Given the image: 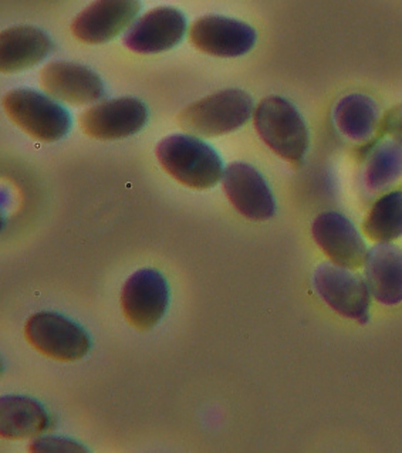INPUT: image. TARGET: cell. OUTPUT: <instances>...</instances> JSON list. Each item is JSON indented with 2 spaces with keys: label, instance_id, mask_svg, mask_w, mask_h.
I'll return each instance as SVG.
<instances>
[{
  "label": "cell",
  "instance_id": "obj_1",
  "mask_svg": "<svg viewBox=\"0 0 402 453\" xmlns=\"http://www.w3.org/2000/svg\"><path fill=\"white\" fill-rule=\"evenodd\" d=\"M155 154L169 177L197 191L215 187L225 173L218 152L192 135H169L159 141Z\"/></svg>",
  "mask_w": 402,
  "mask_h": 453
},
{
  "label": "cell",
  "instance_id": "obj_2",
  "mask_svg": "<svg viewBox=\"0 0 402 453\" xmlns=\"http://www.w3.org/2000/svg\"><path fill=\"white\" fill-rule=\"evenodd\" d=\"M255 128L267 147L291 165H302L309 150V131L295 105L286 98H265L256 108Z\"/></svg>",
  "mask_w": 402,
  "mask_h": 453
},
{
  "label": "cell",
  "instance_id": "obj_3",
  "mask_svg": "<svg viewBox=\"0 0 402 453\" xmlns=\"http://www.w3.org/2000/svg\"><path fill=\"white\" fill-rule=\"evenodd\" d=\"M253 100L242 90H223L195 101L178 114L183 130L201 137H220L234 133L248 123Z\"/></svg>",
  "mask_w": 402,
  "mask_h": 453
},
{
  "label": "cell",
  "instance_id": "obj_4",
  "mask_svg": "<svg viewBox=\"0 0 402 453\" xmlns=\"http://www.w3.org/2000/svg\"><path fill=\"white\" fill-rule=\"evenodd\" d=\"M4 112L12 123L33 140L56 142L65 138L72 127L67 110L44 94L27 88H18L4 94Z\"/></svg>",
  "mask_w": 402,
  "mask_h": 453
},
{
  "label": "cell",
  "instance_id": "obj_5",
  "mask_svg": "<svg viewBox=\"0 0 402 453\" xmlns=\"http://www.w3.org/2000/svg\"><path fill=\"white\" fill-rule=\"evenodd\" d=\"M25 337L42 356L58 361H79L90 351V337L79 324L51 311L33 314L25 326Z\"/></svg>",
  "mask_w": 402,
  "mask_h": 453
},
{
  "label": "cell",
  "instance_id": "obj_6",
  "mask_svg": "<svg viewBox=\"0 0 402 453\" xmlns=\"http://www.w3.org/2000/svg\"><path fill=\"white\" fill-rule=\"evenodd\" d=\"M168 304V283L158 270H138L124 283L122 314L127 323L141 333L152 330L162 320Z\"/></svg>",
  "mask_w": 402,
  "mask_h": 453
},
{
  "label": "cell",
  "instance_id": "obj_7",
  "mask_svg": "<svg viewBox=\"0 0 402 453\" xmlns=\"http://www.w3.org/2000/svg\"><path fill=\"white\" fill-rule=\"evenodd\" d=\"M314 288L324 302L345 319L366 324L370 320L371 292L363 277L349 269L324 263L313 277Z\"/></svg>",
  "mask_w": 402,
  "mask_h": 453
},
{
  "label": "cell",
  "instance_id": "obj_8",
  "mask_svg": "<svg viewBox=\"0 0 402 453\" xmlns=\"http://www.w3.org/2000/svg\"><path fill=\"white\" fill-rule=\"evenodd\" d=\"M148 110L137 98L121 97L87 108L80 128L94 140L115 141L140 133L147 124Z\"/></svg>",
  "mask_w": 402,
  "mask_h": 453
},
{
  "label": "cell",
  "instance_id": "obj_9",
  "mask_svg": "<svg viewBox=\"0 0 402 453\" xmlns=\"http://www.w3.org/2000/svg\"><path fill=\"white\" fill-rule=\"evenodd\" d=\"M256 32L251 26L225 16L209 15L190 26L192 46L213 58H239L255 46Z\"/></svg>",
  "mask_w": 402,
  "mask_h": 453
},
{
  "label": "cell",
  "instance_id": "obj_10",
  "mask_svg": "<svg viewBox=\"0 0 402 453\" xmlns=\"http://www.w3.org/2000/svg\"><path fill=\"white\" fill-rule=\"evenodd\" d=\"M222 184L230 203L246 219L262 222L276 213V201L269 185L249 164H230L223 173Z\"/></svg>",
  "mask_w": 402,
  "mask_h": 453
},
{
  "label": "cell",
  "instance_id": "obj_11",
  "mask_svg": "<svg viewBox=\"0 0 402 453\" xmlns=\"http://www.w3.org/2000/svg\"><path fill=\"white\" fill-rule=\"evenodd\" d=\"M313 238L336 266L359 269L366 265V242L352 220L337 212L317 216L312 226Z\"/></svg>",
  "mask_w": 402,
  "mask_h": 453
},
{
  "label": "cell",
  "instance_id": "obj_12",
  "mask_svg": "<svg viewBox=\"0 0 402 453\" xmlns=\"http://www.w3.org/2000/svg\"><path fill=\"white\" fill-rule=\"evenodd\" d=\"M140 9V0H96L73 20V36L87 44L107 43L134 22Z\"/></svg>",
  "mask_w": 402,
  "mask_h": 453
},
{
  "label": "cell",
  "instance_id": "obj_13",
  "mask_svg": "<svg viewBox=\"0 0 402 453\" xmlns=\"http://www.w3.org/2000/svg\"><path fill=\"white\" fill-rule=\"evenodd\" d=\"M187 32V20L174 8H157L148 12L129 27L122 43L138 54H155L171 50Z\"/></svg>",
  "mask_w": 402,
  "mask_h": 453
},
{
  "label": "cell",
  "instance_id": "obj_14",
  "mask_svg": "<svg viewBox=\"0 0 402 453\" xmlns=\"http://www.w3.org/2000/svg\"><path fill=\"white\" fill-rule=\"evenodd\" d=\"M40 87L51 97L69 104L87 105L104 98V83L86 65L53 62L40 73Z\"/></svg>",
  "mask_w": 402,
  "mask_h": 453
},
{
  "label": "cell",
  "instance_id": "obj_15",
  "mask_svg": "<svg viewBox=\"0 0 402 453\" xmlns=\"http://www.w3.org/2000/svg\"><path fill=\"white\" fill-rule=\"evenodd\" d=\"M53 50V42L43 30L15 26L0 35V70L4 74L32 69Z\"/></svg>",
  "mask_w": 402,
  "mask_h": 453
},
{
  "label": "cell",
  "instance_id": "obj_16",
  "mask_svg": "<svg viewBox=\"0 0 402 453\" xmlns=\"http://www.w3.org/2000/svg\"><path fill=\"white\" fill-rule=\"evenodd\" d=\"M366 280L371 295L385 306L402 302V250L398 246L380 243L366 259Z\"/></svg>",
  "mask_w": 402,
  "mask_h": 453
},
{
  "label": "cell",
  "instance_id": "obj_17",
  "mask_svg": "<svg viewBox=\"0 0 402 453\" xmlns=\"http://www.w3.org/2000/svg\"><path fill=\"white\" fill-rule=\"evenodd\" d=\"M50 418L29 396L4 395L0 401V435L9 441L36 438L49 429Z\"/></svg>",
  "mask_w": 402,
  "mask_h": 453
},
{
  "label": "cell",
  "instance_id": "obj_18",
  "mask_svg": "<svg viewBox=\"0 0 402 453\" xmlns=\"http://www.w3.org/2000/svg\"><path fill=\"white\" fill-rule=\"evenodd\" d=\"M378 105L364 94H350L334 110V121L338 130L352 140L371 137L378 121Z\"/></svg>",
  "mask_w": 402,
  "mask_h": 453
},
{
  "label": "cell",
  "instance_id": "obj_19",
  "mask_svg": "<svg viewBox=\"0 0 402 453\" xmlns=\"http://www.w3.org/2000/svg\"><path fill=\"white\" fill-rule=\"evenodd\" d=\"M368 238L381 243L402 236V191L390 192L375 202L364 222Z\"/></svg>",
  "mask_w": 402,
  "mask_h": 453
},
{
  "label": "cell",
  "instance_id": "obj_20",
  "mask_svg": "<svg viewBox=\"0 0 402 453\" xmlns=\"http://www.w3.org/2000/svg\"><path fill=\"white\" fill-rule=\"evenodd\" d=\"M402 177V144L385 141L374 148L367 162L366 184L371 191H384Z\"/></svg>",
  "mask_w": 402,
  "mask_h": 453
},
{
  "label": "cell",
  "instance_id": "obj_21",
  "mask_svg": "<svg viewBox=\"0 0 402 453\" xmlns=\"http://www.w3.org/2000/svg\"><path fill=\"white\" fill-rule=\"evenodd\" d=\"M30 452L37 453H79L89 452L87 448L72 439L44 436L35 438L29 445Z\"/></svg>",
  "mask_w": 402,
  "mask_h": 453
},
{
  "label": "cell",
  "instance_id": "obj_22",
  "mask_svg": "<svg viewBox=\"0 0 402 453\" xmlns=\"http://www.w3.org/2000/svg\"><path fill=\"white\" fill-rule=\"evenodd\" d=\"M383 131L402 144V104L391 108L383 119Z\"/></svg>",
  "mask_w": 402,
  "mask_h": 453
}]
</instances>
